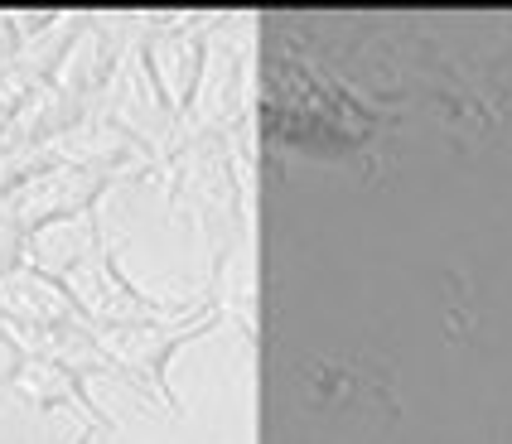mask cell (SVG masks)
Here are the masks:
<instances>
[{
	"label": "cell",
	"instance_id": "1",
	"mask_svg": "<svg viewBox=\"0 0 512 444\" xmlns=\"http://www.w3.org/2000/svg\"><path fill=\"white\" fill-rule=\"evenodd\" d=\"M0 309L20 324H54L68 314V295L49 276H15L0 285Z\"/></svg>",
	"mask_w": 512,
	"mask_h": 444
}]
</instances>
